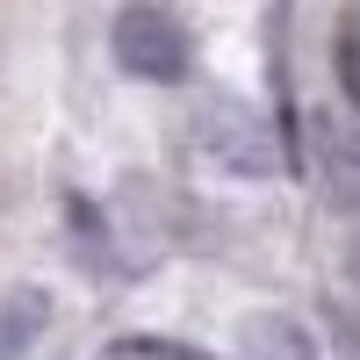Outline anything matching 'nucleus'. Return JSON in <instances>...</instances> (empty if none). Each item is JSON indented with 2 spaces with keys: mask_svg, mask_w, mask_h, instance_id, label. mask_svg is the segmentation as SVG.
<instances>
[{
  "mask_svg": "<svg viewBox=\"0 0 360 360\" xmlns=\"http://www.w3.org/2000/svg\"><path fill=\"white\" fill-rule=\"evenodd\" d=\"M339 266H346V288H360V231L346 238V252H339Z\"/></svg>",
  "mask_w": 360,
  "mask_h": 360,
  "instance_id": "8",
  "label": "nucleus"
},
{
  "mask_svg": "<svg viewBox=\"0 0 360 360\" xmlns=\"http://www.w3.org/2000/svg\"><path fill=\"white\" fill-rule=\"evenodd\" d=\"M238 360H324L317 332L295 310H252V317H238Z\"/></svg>",
  "mask_w": 360,
  "mask_h": 360,
  "instance_id": "3",
  "label": "nucleus"
},
{
  "mask_svg": "<svg viewBox=\"0 0 360 360\" xmlns=\"http://www.w3.org/2000/svg\"><path fill=\"white\" fill-rule=\"evenodd\" d=\"M339 79H346V94L360 101V22L339 29Z\"/></svg>",
  "mask_w": 360,
  "mask_h": 360,
  "instance_id": "7",
  "label": "nucleus"
},
{
  "mask_svg": "<svg viewBox=\"0 0 360 360\" xmlns=\"http://www.w3.org/2000/svg\"><path fill=\"white\" fill-rule=\"evenodd\" d=\"M317 159H324V202L360 209V137L324 123V137H317Z\"/></svg>",
  "mask_w": 360,
  "mask_h": 360,
  "instance_id": "5",
  "label": "nucleus"
},
{
  "mask_svg": "<svg viewBox=\"0 0 360 360\" xmlns=\"http://www.w3.org/2000/svg\"><path fill=\"white\" fill-rule=\"evenodd\" d=\"M51 310H58L51 288H37V281H22V288L0 295V360H29V346L44 339Z\"/></svg>",
  "mask_w": 360,
  "mask_h": 360,
  "instance_id": "4",
  "label": "nucleus"
},
{
  "mask_svg": "<svg viewBox=\"0 0 360 360\" xmlns=\"http://www.w3.org/2000/svg\"><path fill=\"white\" fill-rule=\"evenodd\" d=\"M188 137H195V152L217 173H231V180H281V137H274V123L252 115V108H238V101L195 108Z\"/></svg>",
  "mask_w": 360,
  "mask_h": 360,
  "instance_id": "1",
  "label": "nucleus"
},
{
  "mask_svg": "<svg viewBox=\"0 0 360 360\" xmlns=\"http://www.w3.org/2000/svg\"><path fill=\"white\" fill-rule=\"evenodd\" d=\"M108 360H217V353H202L188 339H159V332H130V339H115Z\"/></svg>",
  "mask_w": 360,
  "mask_h": 360,
  "instance_id": "6",
  "label": "nucleus"
},
{
  "mask_svg": "<svg viewBox=\"0 0 360 360\" xmlns=\"http://www.w3.org/2000/svg\"><path fill=\"white\" fill-rule=\"evenodd\" d=\"M108 51H115V65H123L130 79H144V86H180L188 65H195L188 22H180L173 8H115Z\"/></svg>",
  "mask_w": 360,
  "mask_h": 360,
  "instance_id": "2",
  "label": "nucleus"
}]
</instances>
